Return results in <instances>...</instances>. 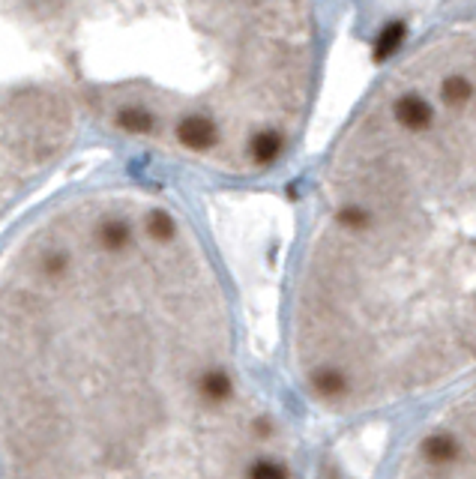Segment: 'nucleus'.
Listing matches in <instances>:
<instances>
[{
    "label": "nucleus",
    "mask_w": 476,
    "mask_h": 479,
    "mask_svg": "<svg viewBox=\"0 0 476 479\" xmlns=\"http://www.w3.org/2000/svg\"><path fill=\"white\" fill-rule=\"evenodd\" d=\"M420 60L428 117L398 120L378 96L327 174L294 351L333 408H374L476 366V24Z\"/></svg>",
    "instance_id": "1"
},
{
    "label": "nucleus",
    "mask_w": 476,
    "mask_h": 479,
    "mask_svg": "<svg viewBox=\"0 0 476 479\" xmlns=\"http://www.w3.org/2000/svg\"><path fill=\"white\" fill-rule=\"evenodd\" d=\"M420 476H476V393L461 399L416 446Z\"/></svg>",
    "instance_id": "2"
},
{
    "label": "nucleus",
    "mask_w": 476,
    "mask_h": 479,
    "mask_svg": "<svg viewBox=\"0 0 476 479\" xmlns=\"http://www.w3.org/2000/svg\"><path fill=\"white\" fill-rule=\"evenodd\" d=\"M132 240V228H129L126 219H105L99 225V243L105 246L108 252H120Z\"/></svg>",
    "instance_id": "3"
},
{
    "label": "nucleus",
    "mask_w": 476,
    "mask_h": 479,
    "mask_svg": "<svg viewBox=\"0 0 476 479\" xmlns=\"http://www.w3.org/2000/svg\"><path fill=\"white\" fill-rule=\"evenodd\" d=\"M153 114L144 108V105H123L117 111V126L123 129V132H132V135H144L153 129Z\"/></svg>",
    "instance_id": "4"
},
{
    "label": "nucleus",
    "mask_w": 476,
    "mask_h": 479,
    "mask_svg": "<svg viewBox=\"0 0 476 479\" xmlns=\"http://www.w3.org/2000/svg\"><path fill=\"white\" fill-rule=\"evenodd\" d=\"M144 228H147V237L156 240V243H171V240L177 237V225H174V219H171L168 213H162V210L150 213V216H147V222H144Z\"/></svg>",
    "instance_id": "5"
},
{
    "label": "nucleus",
    "mask_w": 476,
    "mask_h": 479,
    "mask_svg": "<svg viewBox=\"0 0 476 479\" xmlns=\"http://www.w3.org/2000/svg\"><path fill=\"white\" fill-rule=\"evenodd\" d=\"M401 39H405V27H401V24H389L386 31L381 33V39H378V60H384L386 54H393L401 46Z\"/></svg>",
    "instance_id": "6"
},
{
    "label": "nucleus",
    "mask_w": 476,
    "mask_h": 479,
    "mask_svg": "<svg viewBox=\"0 0 476 479\" xmlns=\"http://www.w3.org/2000/svg\"><path fill=\"white\" fill-rule=\"evenodd\" d=\"M63 267H66V258H63V255H51V258L46 260V270H48L51 275H57V273H63Z\"/></svg>",
    "instance_id": "7"
}]
</instances>
